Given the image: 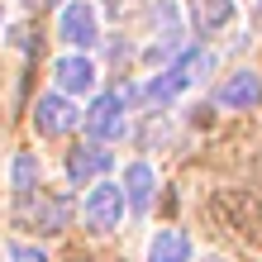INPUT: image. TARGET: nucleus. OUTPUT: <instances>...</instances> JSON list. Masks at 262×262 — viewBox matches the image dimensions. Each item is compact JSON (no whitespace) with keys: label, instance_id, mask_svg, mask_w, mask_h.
<instances>
[{"label":"nucleus","instance_id":"obj_10","mask_svg":"<svg viewBox=\"0 0 262 262\" xmlns=\"http://www.w3.org/2000/svg\"><path fill=\"white\" fill-rule=\"evenodd\" d=\"M257 100H262V81L253 72H234L220 86V105H224V110H253Z\"/></svg>","mask_w":262,"mask_h":262},{"label":"nucleus","instance_id":"obj_14","mask_svg":"<svg viewBox=\"0 0 262 262\" xmlns=\"http://www.w3.org/2000/svg\"><path fill=\"white\" fill-rule=\"evenodd\" d=\"M5 262H48V253L34 248V243H10V248H5Z\"/></svg>","mask_w":262,"mask_h":262},{"label":"nucleus","instance_id":"obj_17","mask_svg":"<svg viewBox=\"0 0 262 262\" xmlns=\"http://www.w3.org/2000/svg\"><path fill=\"white\" fill-rule=\"evenodd\" d=\"M76 262H81V257H76Z\"/></svg>","mask_w":262,"mask_h":262},{"label":"nucleus","instance_id":"obj_2","mask_svg":"<svg viewBox=\"0 0 262 262\" xmlns=\"http://www.w3.org/2000/svg\"><path fill=\"white\" fill-rule=\"evenodd\" d=\"M81 214H86V229L110 234V229L124 220V186H115V181H91Z\"/></svg>","mask_w":262,"mask_h":262},{"label":"nucleus","instance_id":"obj_13","mask_svg":"<svg viewBox=\"0 0 262 262\" xmlns=\"http://www.w3.org/2000/svg\"><path fill=\"white\" fill-rule=\"evenodd\" d=\"M34 181H38V158H34V152H14V167H10V191L29 195V191H34Z\"/></svg>","mask_w":262,"mask_h":262},{"label":"nucleus","instance_id":"obj_15","mask_svg":"<svg viewBox=\"0 0 262 262\" xmlns=\"http://www.w3.org/2000/svg\"><path fill=\"white\" fill-rule=\"evenodd\" d=\"M105 10H110L115 19H124V14H134V10H138V0H110V5H105Z\"/></svg>","mask_w":262,"mask_h":262},{"label":"nucleus","instance_id":"obj_16","mask_svg":"<svg viewBox=\"0 0 262 262\" xmlns=\"http://www.w3.org/2000/svg\"><path fill=\"white\" fill-rule=\"evenodd\" d=\"M24 5H57V0H24Z\"/></svg>","mask_w":262,"mask_h":262},{"label":"nucleus","instance_id":"obj_3","mask_svg":"<svg viewBox=\"0 0 262 262\" xmlns=\"http://www.w3.org/2000/svg\"><path fill=\"white\" fill-rule=\"evenodd\" d=\"M76 124H81V110L62 96V91H43L38 105H34V129L43 138H57V134H72Z\"/></svg>","mask_w":262,"mask_h":262},{"label":"nucleus","instance_id":"obj_11","mask_svg":"<svg viewBox=\"0 0 262 262\" xmlns=\"http://www.w3.org/2000/svg\"><path fill=\"white\" fill-rule=\"evenodd\" d=\"M234 0H191V24L200 34H220V29L234 19Z\"/></svg>","mask_w":262,"mask_h":262},{"label":"nucleus","instance_id":"obj_12","mask_svg":"<svg viewBox=\"0 0 262 262\" xmlns=\"http://www.w3.org/2000/svg\"><path fill=\"white\" fill-rule=\"evenodd\" d=\"M191 257V238L181 229H158L148 243V262H186Z\"/></svg>","mask_w":262,"mask_h":262},{"label":"nucleus","instance_id":"obj_5","mask_svg":"<svg viewBox=\"0 0 262 262\" xmlns=\"http://www.w3.org/2000/svg\"><path fill=\"white\" fill-rule=\"evenodd\" d=\"M81 119H86V134H91V138H100V143H110V138H124V129H129L124 96H96V100H91V110H86Z\"/></svg>","mask_w":262,"mask_h":262},{"label":"nucleus","instance_id":"obj_6","mask_svg":"<svg viewBox=\"0 0 262 262\" xmlns=\"http://www.w3.org/2000/svg\"><path fill=\"white\" fill-rule=\"evenodd\" d=\"M53 76H57V91L62 96H86L96 86V62L86 53H72V57H57L53 62Z\"/></svg>","mask_w":262,"mask_h":262},{"label":"nucleus","instance_id":"obj_7","mask_svg":"<svg viewBox=\"0 0 262 262\" xmlns=\"http://www.w3.org/2000/svg\"><path fill=\"white\" fill-rule=\"evenodd\" d=\"M19 220L24 224H38V234H57V229H67V220H72V200L67 195H53V200L43 195L34 210H29V205L19 210Z\"/></svg>","mask_w":262,"mask_h":262},{"label":"nucleus","instance_id":"obj_9","mask_svg":"<svg viewBox=\"0 0 262 262\" xmlns=\"http://www.w3.org/2000/svg\"><path fill=\"white\" fill-rule=\"evenodd\" d=\"M110 167H115V152H105V148H76L67 158V177L81 186V181H100Z\"/></svg>","mask_w":262,"mask_h":262},{"label":"nucleus","instance_id":"obj_1","mask_svg":"<svg viewBox=\"0 0 262 262\" xmlns=\"http://www.w3.org/2000/svg\"><path fill=\"white\" fill-rule=\"evenodd\" d=\"M205 72H210V53H200V48H186V53H181L172 67H162L158 76H152L148 96L167 105V100H177V96H181L186 86H195V81H200Z\"/></svg>","mask_w":262,"mask_h":262},{"label":"nucleus","instance_id":"obj_8","mask_svg":"<svg viewBox=\"0 0 262 262\" xmlns=\"http://www.w3.org/2000/svg\"><path fill=\"white\" fill-rule=\"evenodd\" d=\"M152 191H158V181H152V167L148 162H129L124 167V205L134 214H143L152 205Z\"/></svg>","mask_w":262,"mask_h":262},{"label":"nucleus","instance_id":"obj_4","mask_svg":"<svg viewBox=\"0 0 262 262\" xmlns=\"http://www.w3.org/2000/svg\"><path fill=\"white\" fill-rule=\"evenodd\" d=\"M57 34H62V43H72V48H96L100 43V14L91 0H72V5L62 10V19H57Z\"/></svg>","mask_w":262,"mask_h":262}]
</instances>
